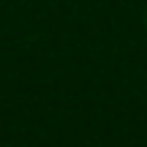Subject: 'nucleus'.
<instances>
[{
    "label": "nucleus",
    "instance_id": "f257e3e1",
    "mask_svg": "<svg viewBox=\"0 0 147 147\" xmlns=\"http://www.w3.org/2000/svg\"><path fill=\"white\" fill-rule=\"evenodd\" d=\"M144 30H147V14H144Z\"/></svg>",
    "mask_w": 147,
    "mask_h": 147
}]
</instances>
